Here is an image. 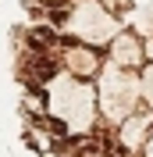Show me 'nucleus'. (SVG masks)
<instances>
[{"label":"nucleus","mask_w":153,"mask_h":157,"mask_svg":"<svg viewBox=\"0 0 153 157\" xmlns=\"http://www.w3.org/2000/svg\"><path fill=\"white\" fill-rule=\"evenodd\" d=\"M29 64H32L29 71H32V75L39 78V82H47V78H54V75H57V64H54L50 57H43V54H36V57H32Z\"/></svg>","instance_id":"nucleus-1"},{"label":"nucleus","mask_w":153,"mask_h":157,"mask_svg":"<svg viewBox=\"0 0 153 157\" xmlns=\"http://www.w3.org/2000/svg\"><path fill=\"white\" fill-rule=\"evenodd\" d=\"M47 128L54 132V136H64V132H68V128H64V121H57V118H50V121H47Z\"/></svg>","instance_id":"nucleus-2"}]
</instances>
